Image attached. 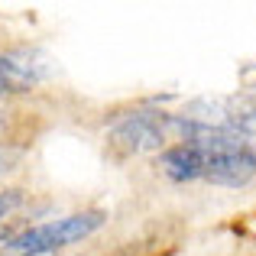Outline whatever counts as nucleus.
Segmentation results:
<instances>
[{
	"label": "nucleus",
	"instance_id": "f257e3e1",
	"mask_svg": "<svg viewBox=\"0 0 256 256\" xmlns=\"http://www.w3.org/2000/svg\"><path fill=\"white\" fill-rule=\"evenodd\" d=\"M104 211H78L68 214V218H58V220H46V224L36 227H26L23 234L10 237L4 244L6 256H49L62 246H72L78 240L91 237L94 230L104 227Z\"/></svg>",
	"mask_w": 256,
	"mask_h": 256
},
{
	"label": "nucleus",
	"instance_id": "f03ea898",
	"mask_svg": "<svg viewBox=\"0 0 256 256\" xmlns=\"http://www.w3.org/2000/svg\"><path fill=\"white\" fill-rule=\"evenodd\" d=\"M169 140H175V114L162 110H136L117 120L107 136V143L120 152V156H136L146 150H159Z\"/></svg>",
	"mask_w": 256,
	"mask_h": 256
},
{
	"label": "nucleus",
	"instance_id": "7ed1b4c3",
	"mask_svg": "<svg viewBox=\"0 0 256 256\" xmlns=\"http://www.w3.org/2000/svg\"><path fill=\"white\" fill-rule=\"evenodd\" d=\"M46 78L42 65L32 62L30 56H16V52H0V94H20L30 91Z\"/></svg>",
	"mask_w": 256,
	"mask_h": 256
},
{
	"label": "nucleus",
	"instance_id": "20e7f679",
	"mask_svg": "<svg viewBox=\"0 0 256 256\" xmlns=\"http://www.w3.org/2000/svg\"><path fill=\"white\" fill-rule=\"evenodd\" d=\"M159 166H162V172L172 182H194L204 175V152L198 146L175 143V146H166L159 152Z\"/></svg>",
	"mask_w": 256,
	"mask_h": 256
},
{
	"label": "nucleus",
	"instance_id": "39448f33",
	"mask_svg": "<svg viewBox=\"0 0 256 256\" xmlns=\"http://www.w3.org/2000/svg\"><path fill=\"white\" fill-rule=\"evenodd\" d=\"M220 130L240 136L244 143L246 140H256V100H250V98H224Z\"/></svg>",
	"mask_w": 256,
	"mask_h": 256
},
{
	"label": "nucleus",
	"instance_id": "423d86ee",
	"mask_svg": "<svg viewBox=\"0 0 256 256\" xmlns=\"http://www.w3.org/2000/svg\"><path fill=\"white\" fill-rule=\"evenodd\" d=\"M20 204H23V192H20V188H6V192H0V224H4Z\"/></svg>",
	"mask_w": 256,
	"mask_h": 256
},
{
	"label": "nucleus",
	"instance_id": "0eeeda50",
	"mask_svg": "<svg viewBox=\"0 0 256 256\" xmlns=\"http://www.w3.org/2000/svg\"><path fill=\"white\" fill-rule=\"evenodd\" d=\"M13 162H16V152L13 150H0V175L6 169H13Z\"/></svg>",
	"mask_w": 256,
	"mask_h": 256
}]
</instances>
